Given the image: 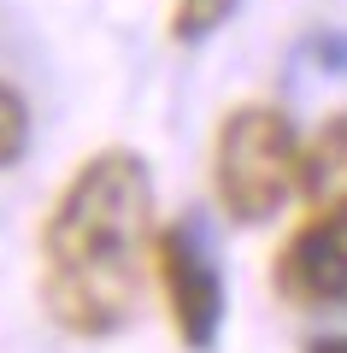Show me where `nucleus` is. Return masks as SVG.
<instances>
[{
    "label": "nucleus",
    "instance_id": "3",
    "mask_svg": "<svg viewBox=\"0 0 347 353\" xmlns=\"http://www.w3.org/2000/svg\"><path fill=\"white\" fill-rule=\"evenodd\" d=\"M153 265H159V289L171 306V324L183 336V347L206 353L224 330V277L212 259L206 236L195 224H171L153 241Z\"/></svg>",
    "mask_w": 347,
    "mask_h": 353
},
{
    "label": "nucleus",
    "instance_id": "5",
    "mask_svg": "<svg viewBox=\"0 0 347 353\" xmlns=\"http://www.w3.org/2000/svg\"><path fill=\"white\" fill-rule=\"evenodd\" d=\"M300 194L312 212H347V112L300 148Z\"/></svg>",
    "mask_w": 347,
    "mask_h": 353
},
{
    "label": "nucleus",
    "instance_id": "2",
    "mask_svg": "<svg viewBox=\"0 0 347 353\" xmlns=\"http://www.w3.org/2000/svg\"><path fill=\"white\" fill-rule=\"evenodd\" d=\"M300 189V141L283 106H230L212 136V194L236 224H265Z\"/></svg>",
    "mask_w": 347,
    "mask_h": 353
},
{
    "label": "nucleus",
    "instance_id": "4",
    "mask_svg": "<svg viewBox=\"0 0 347 353\" xmlns=\"http://www.w3.org/2000/svg\"><path fill=\"white\" fill-rule=\"evenodd\" d=\"M271 289L300 312H347V212H312L277 248Z\"/></svg>",
    "mask_w": 347,
    "mask_h": 353
},
{
    "label": "nucleus",
    "instance_id": "1",
    "mask_svg": "<svg viewBox=\"0 0 347 353\" xmlns=\"http://www.w3.org/2000/svg\"><path fill=\"white\" fill-rule=\"evenodd\" d=\"M153 259V176L130 148H100L71 171L41 224V306L83 341L118 336L141 312Z\"/></svg>",
    "mask_w": 347,
    "mask_h": 353
},
{
    "label": "nucleus",
    "instance_id": "8",
    "mask_svg": "<svg viewBox=\"0 0 347 353\" xmlns=\"http://www.w3.org/2000/svg\"><path fill=\"white\" fill-rule=\"evenodd\" d=\"M306 353H347V336H318L306 341Z\"/></svg>",
    "mask_w": 347,
    "mask_h": 353
},
{
    "label": "nucleus",
    "instance_id": "6",
    "mask_svg": "<svg viewBox=\"0 0 347 353\" xmlns=\"http://www.w3.org/2000/svg\"><path fill=\"white\" fill-rule=\"evenodd\" d=\"M230 12L236 0H171V41H206Z\"/></svg>",
    "mask_w": 347,
    "mask_h": 353
},
{
    "label": "nucleus",
    "instance_id": "7",
    "mask_svg": "<svg viewBox=\"0 0 347 353\" xmlns=\"http://www.w3.org/2000/svg\"><path fill=\"white\" fill-rule=\"evenodd\" d=\"M24 148H30V106L12 83H0V171L24 159Z\"/></svg>",
    "mask_w": 347,
    "mask_h": 353
}]
</instances>
